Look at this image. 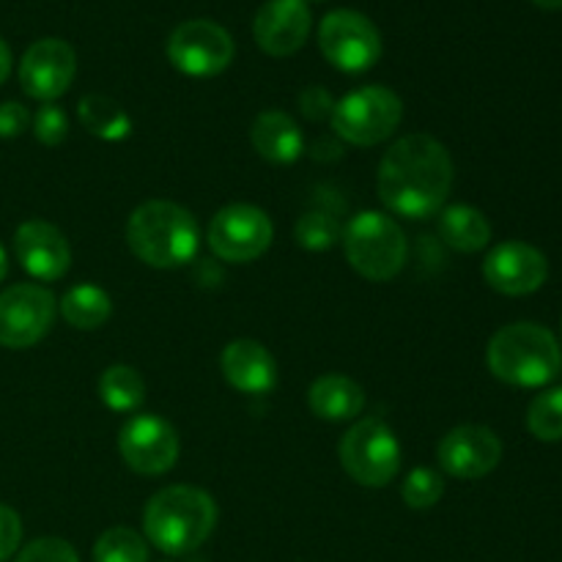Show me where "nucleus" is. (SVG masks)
Masks as SVG:
<instances>
[{"label": "nucleus", "mask_w": 562, "mask_h": 562, "mask_svg": "<svg viewBox=\"0 0 562 562\" xmlns=\"http://www.w3.org/2000/svg\"><path fill=\"white\" fill-rule=\"evenodd\" d=\"M450 151L426 132H415L384 151L376 190L384 206L406 220H428L445 209L453 190Z\"/></svg>", "instance_id": "nucleus-1"}, {"label": "nucleus", "mask_w": 562, "mask_h": 562, "mask_svg": "<svg viewBox=\"0 0 562 562\" xmlns=\"http://www.w3.org/2000/svg\"><path fill=\"white\" fill-rule=\"evenodd\" d=\"M217 527V503L195 486H168L154 494L143 510L148 543L170 558H184L201 549Z\"/></svg>", "instance_id": "nucleus-2"}, {"label": "nucleus", "mask_w": 562, "mask_h": 562, "mask_svg": "<svg viewBox=\"0 0 562 562\" xmlns=\"http://www.w3.org/2000/svg\"><path fill=\"white\" fill-rule=\"evenodd\" d=\"M126 245L148 267L176 269L198 256L201 228L179 203L146 201L126 220Z\"/></svg>", "instance_id": "nucleus-3"}, {"label": "nucleus", "mask_w": 562, "mask_h": 562, "mask_svg": "<svg viewBox=\"0 0 562 562\" xmlns=\"http://www.w3.org/2000/svg\"><path fill=\"white\" fill-rule=\"evenodd\" d=\"M486 362L499 382L514 387H547L562 371V351L547 327L516 322L494 333Z\"/></svg>", "instance_id": "nucleus-4"}, {"label": "nucleus", "mask_w": 562, "mask_h": 562, "mask_svg": "<svg viewBox=\"0 0 562 562\" xmlns=\"http://www.w3.org/2000/svg\"><path fill=\"white\" fill-rule=\"evenodd\" d=\"M351 269L371 283H387L406 267L409 245L390 214L360 212L340 234Z\"/></svg>", "instance_id": "nucleus-5"}, {"label": "nucleus", "mask_w": 562, "mask_h": 562, "mask_svg": "<svg viewBox=\"0 0 562 562\" xmlns=\"http://www.w3.org/2000/svg\"><path fill=\"white\" fill-rule=\"evenodd\" d=\"M404 119V102L384 86H366L335 102L329 124L340 140L351 146H379L387 140Z\"/></svg>", "instance_id": "nucleus-6"}, {"label": "nucleus", "mask_w": 562, "mask_h": 562, "mask_svg": "<svg viewBox=\"0 0 562 562\" xmlns=\"http://www.w3.org/2000/svg\"><path fill=\"white\" fill-rule=\"evenodd\" d=\"M340 467L346 475L366 488H382L395 481L401 470V445L393 428L379 417L355 423L340 439Z\"/></svg>", "instance_id": "nucleus-7"}, {"label": "nucleus", "mask_w": 562, "mask_h": 562, "mask_svg": "<svg viewBox=\"0 0 562 562\" xmlns=\"http://www.w3.org/2000/svg\"><path fill=\"white\" fill-rule=\"evenodd\" d=\"M318 49L335 69L362 75L382 58V36L366 14L338 9L329 11L318 25Z\"/></svg>", "instance_id": "nucleus-8"}, {"label": "nucleus", "mask_w": 562, "mask_h": 562, "mask_svg": "<svg viewBox=\"0 0 562 562\" xmlns=\"http://www.w3.org/2000/svg\"><path fill=\"white\" fill-rule=\"evenodd\" d=\"M206 239L220 261L250 263L269 250L274 225L263 209L250 203H231L214 214Z\"/></svg>", "instance_id": "nucleus-9"}, {"label": "nucleus", "mask_w": 562, "mask_h": 562, "mask_svg": "<svg viewBox=\"0 0 562 562\" xmlns=\"http://www.w3.org/2000/svg\"><path fill=\"white\" fill-rule=\"evenodd\" d=\"M58 300L38 283H16L0 291V346L31 349L53 329Z\"/></svg>", "instance_id": "nucleus-10"}, {"label": "nucleus", "mask_w": 562, "mask_h": 562, "mask_svg": "<svg viewBox=\"0 0 562 562\" xmlns=\"http://www.w3.org/2000/svg\"><path fill=\"white\" fill-rule=\"evenodd\" d=\"M236 44L223 25L212 20L181 22L168 38V60L187 77H214L231 66Z\"/></svg>", "instance_id": "nucleus-11"}, {"label": "nucleus", "mask_w": 562, "mask_h": 562, "mask_svg": "<svg viewBox=\"0 0 562 562\" xmlns=\"http://www.w3.org/2000/svg\"><path fill=\"white\" fill-rule=\"evenodd\" d=\"M119 450L137 475H165L179 459V434L159 415H135L121 428Z\"/></svg>", "instance_id": "nucleus-12"}, {"label": "nucleus", "mask_w": 562, "mask_h": 562, "mask_svg": "<svg viewBox=\"0 0 562 562\" xmlns=\"http://www.w3.org/2000/svg\"><path fill=\"white\" fill-rule=\"evenodd\" d=\"M77 75V55L64 38H38L20 60L22 91L38 102H55L69 91Z\"/></svg>", "instance_id": "nucleus-13"}, {"label": "nucleus", "mask_w": 562, "mask_h": 562, "mask_svg": "<svg viewBox=\"0 0 562 562\" xmlns=\"http://www.w3.org/2000/svg\"><path fill=\"white\" fill-rule=\"evenodd\" d=\"M439 467L459 481H481L503 461V442L486 426H456L437 448Z\"/></svg>", "instance_id": "nucleus-14"}, {"label": "nucleus", "mask_w": 562, "mask_h": 562, "mask_svg": "<svg viewBox=\"0 0 562 562\" xmlns=\"http://www.w3.org/2000/svg\"><path fill=\"white\" fill-rule=\"evenodd\" d=\"M483 278L505 296L536 294L549 278V261L527 241H503L483 261Z\"/></svg>", "instance_id": "nucleus-15"}, {"label": "nucleus", "mask_w": 562, "mask_h": 562, "mask_svg": "<svg viewBox=\"0 0 562 562\" xmlns=\"http://www.w3.org/2000/svg\"><path fill=\"white\" fill-rule=\"evenodd\" d=\"M14 252L20 267L42 283H55L71 267V250L60 228L44 220H27L14 234Z\"/></svg>", "instance_id": "nucleus-16"}, {"label": "nucleus", "mask_w": 562, "mask_h": 562, "mask_svg": "<svg viewBox=\"0 0 562 562\" xmlns=\"http://www.w3.org/2000/svg\"><path fill=\"white\" fill-rule=\"evenodd\" d=\"M311 22L305 0H267L252 20V36L267 55L289 58L307 42Z\"/></svg>", "instance_id": "nucleus-17"}, {"label": "nucleus", "mask_w": 562, "mask_h": 562, "mask_svg": "<svg viewBox=\"0 0 562 562\" xmlns=\"http://www.w3.org/2000/svg\"><path fill=\"white\" fill-rule=\"evenodd\" d=\"M220 368L225 382L245 395H269L278 387V362L258 340H231L220 355Z\"/></svg>", "instance_id": "nucleus-18"}, {"label": "nucleus", "mask_w": 562, "mask_h": 562, "mask_svg": "<svg viewBox=\"0 0 562 562\" xmlns=\"http://www.w3.org/2000/svg\"><path fill=\"white\" fill-rule=\"evenodd\" d=\"M250 140L258 157L274 165L296 162L305 151V137H302L300 124L289 113H280V110H267V113L252 121Z\"/></svg>", "instance_id": "nucleus-19"}, {"label": "nucleus", "mask_w": 562, "mask_h": 562, "mask_svg": "<svg viewBox=\"0 0 562 562\" xmlns=\"http://www.w3.org/2000/svg\"><path fill=\"white\" fill-rule=\"evenodd\" d=\"M307 404H311V412L318 420L346 423L355 420L362 412V406H366V390L355 379L340 376V373H327V376H318L311 384V390H307Z\"/></svg>", "instance_id": "nucleus-20"}, {"label": "nucleus", "mask_w": 562, "mask_h": 562, "mask_svg": "<svg viewBox=\"0 0 562 562\" xmlns=\"http://www.w3.org/2000/svg\"><path fill=\"white\" fill-rule=\"evenodd\" d=\"M439 239L456 252H477L492 241V223L486 214L467 203H453L439 212Z\"/></svg>", "instance_id": "nucleus-21"}, {"label": "nucleus", "mask_w": 562, "mask_h": 562, "mask_svg": "<svg viewBox=\"0 0 562 562\" xmlns=\"http://www.w3.org/2000/svg\"><path fill=\"white\" fill-rule=\"evenodd\" d=\"M77 115H80V124L99 140L119 143L132 135L130 113L113 97H104V93L82 97L77 104Z\"/></svg>", "instance_id": "nucleus-22"}, {"label": "nucleus", "mask_w": 562, "mask_h": 562, "mask_svg": "<svg viewBox=\"0 0 562 562\" xmlns=\"http://www.w3.org/2000/svg\"><path fill=\"white\" fill-rule=\"evenodd\" d=\"M60 316L75 329H99L113 316V300L93 283H80L60 296Z\"/></svg>", "instance_id": "nucleus-23"}, {"label": "nucleus", "mask_w": 562, "mask_h": 562, "mask_svg": "<svg viewBox=\"0 0 562 562\" xmlns=\"http://www.w3.org/2000/svg\"><path fill=\"white\" fill-rule=\"evenodd\" d=\"M99 398L119 415L137 412L146 401V382L132 366H110L99 376Z\"/></svg>", "instance_id": "nucleus-24"}, {"label": "nucleus", "mask_w": 562, "mask_h": 562, "mask_svg": "<svg viewBox=\"0 0 562 562\" xmlns=\"http://www.w3.org/2000/svg\"><path fill=\"white\" fill-rule=\"evenodd\" d=\"M93 562H148V543L132 527H110L93 543Z\"/></svg>", "instance_id": "nucleus-25"}, {"label": "nucleus", "mask_w": 562, "mask_h": 562, "mask_svg": "<svg viewBox=\"0 0 562 562\" xmlns=\"http://www.w3.org/2000/svg\"><path fill=\"white\" fill-rule=\"evenodd\" d=\"M527 428L541 442L562 439V387H549L532 398L527 409Z\"/></svg>", "instance_id": "nucleus-26"}, {"label": "nucleus", "mask_w": 562, "mask_h": 562, "mask_svg": "<svg viewBox=\"0 0 562 562\" xmlns=\"http://www.w3.org/2000/svg\"><path fill=\"white\" fill-rule=\"evenodd\" d=\"M340 234H344V228L329 212H307L294 225L296 245L311 252H324L335 247L340 241Z\"/></svg>", "instance_id": "nucleus-27"}, {"label": "nucleus", "mask_w": 562, "mask_h": 562, "mask_svg": "<svg viewBox=\"0 0 562 562\" xmlns=\"http://www.w3.org/2000/svg\"><path fill=\"white\" fill-rule=\"evenodd\" d=\"M445 494V477L431 467H417L406 475L404 486H401V497L409 508L428 510L442 499Z\"/></svg>", "instance_id": "nucleus-28"}, {"label": "nucleus", "mask_w": 562, "mask_h": 562, "mask_svg": "<svg viewBox=\"0 0 562 562\" xmlns=\"http://www.w3.org/2000/svg\"><path fill=\"white\" fill-rule=\"evenodd\" d=\"M33 135H36L38 143L55 148L69 137V119H66L64 108H58L55 102H44L42 108L36 110V115L31 119Z\"/></svg>", "instance_id": "nucleus-29"}, {"label": "nucleus", "mask_w": 562, "mask_h": 562, "mask_svg": "<svg viewBox=\"0 0 562 562\" xmlns=\"http://www.w3.org/2000/svg\"><path fill=\"white\" fill-rule=\"evenodd\" d=\"M16 562H80V558L64 538H38L16 554Z\"/></svg>", "instance_id": "nucleus-30"}, {"label": "nucleus", "mask_w": 562, "mask_h": 562, "mask_svg": "<svg viewBox=\"0 0 562 562\" xmlns=\"http://www.w3.org/2000/svg\"><path fill=\"white\" fill-rule=\"evenodd\" d=\"M22 541V519L14 508L0 503V562H5L16 552Z\"/></svg>", "instance_id": "nucleus-31"}, {"label": "nucleus", "mask_w": 562, "mask_h": 562, "mask_svg": "<svg viewBox=\"0 0 562 562\" xmlns=\"http://www.w3.org/2000/svg\"><path fill=\"white\" fill-rule=\"evenodd\" d=\"M300 108L311 121H322V119H329V115H333L335 99L329 97L324 88L311 86L300 93Z\"/></svg>", "instance_id": "nucleus-32"}, {"label": "nucleus", "mask_w": 562, "mask_h": 562, "mask_svg": "<svg viewBox=\"0 0 562 562\" xmlns=\"http://www.w3.org/2000/svg\"><path fill=\"white\" fill-rule=\"evenodd\" d=\"M31 126V113L20 102L0 104V137H20Z\"/></svg>", "instance_id": "nucleus-33"}, {"label": "nucleus", "mask_w": 562, "mask_h": 562, "mask_svg": "<svg viewBox=\"0 0 562 562\" xmlns=\"http://www.w3.org/2000/svg\"><path fill=\"white\" fill-rule=\"evenodd\" d=\"M9 75H11V49H9V44L0 38V86L9 80Z\"/></svg>", "instance_id": "nucleus-34"}, {"label": "nucleus", "mask_w": 562, "mask_h": 562, "mask_svg": "<svg viewBox=\"0 0 562 562\" xmlns=\"http://www.w3.org/2000/svg\"><path fill=\"white\" fill-rule=\"evenodd\" d=\"M530 3H536L538 9H547V11L562 9V0H530Z\"/></svg>", "instance_id": "nucleus-35"}, {"label": "nucleus", "mask_w": 562, "mask_h": 562, "mask_svg": "<svg viewBox=\"0 0 562 562\" xmlns=\"http://www.w3.org/2000/svg\"><path fill=\"white\" fill-rule=\"evenodd\" d=\"M5 274H9V258H5V250L0 247V283L5 280Z\"/></svg>", "instance_id": "nucleus-36"}, {"label": "nucleus", "mask_w": 562, "mask_h": 562, "mask_svg": "<svg viewBox=\"0 0 562 562\" xmlns=\"http://www.w3.org/2000/svg\"><path fill=\"white\" fill-rule=\"evenodd\" d=\"M560 333H562V329H560Z\"/></svg>", "instance_id": "nucleus-37"}]
</instances>
